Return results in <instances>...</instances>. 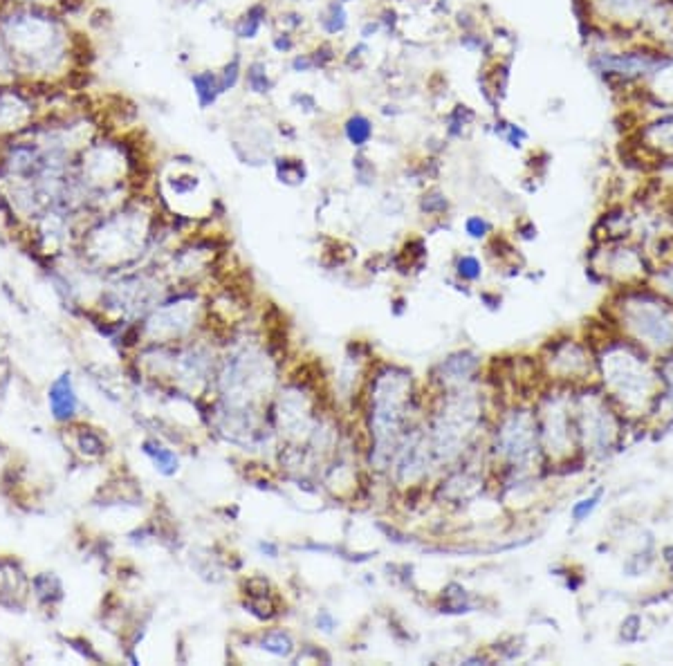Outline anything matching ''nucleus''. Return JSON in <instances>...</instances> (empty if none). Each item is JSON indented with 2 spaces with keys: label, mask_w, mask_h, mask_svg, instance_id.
I'll return each instance as SVG.
<instances>
[{
  "label": "nucleus",
  "mask_w": 673,
  "mask_h": 666,
  "mask_svg": "<svg viewBox=\"0 0 673 666\" xmlns=\"http://www.w3.org/2000/svg\"><path fill=\"white\" fill-rule=\"evenodd\" d=\"M411 397V377L397 368L377 374L370 393V433L375 442V460L379 467L393 457L400 442V429L406 420V404Z\"/></svg>",
  "instance_id": "nucleus-1"
},
{
  "label": "nucleus",
  "mask_w": 673,
  "mask_h": 666,
  "mask_svg": "<svg viewBox=\"0 0 673 666\" xmlns=\"http://www.w3.org/2000/svg\"><path fill=\"white\" fill-rule=\"evenodd\" d=\"M43 117V88L32 83L0 86V144L23 135Z\"/></svg>",
  "instance_id": "nucleus-2"
},
{
  "label": "nucleus",
  "mask_w": 673,
  "mask_h": 666,
  "mask_svg": "<svg viewBox=\"0 0 673 666\" xmlns=\"http://www.w3.org/2000/svg\"><path fill=\"white\" fill-rule=\"evenodd\" d=\"M624 316L628 328L639 339H646L658 348L673 344V312L662 301H655L651 296L630 298Z\"/></svg>",
  "instance_id": "nucleus-3"
},
{
  "label": "nucleus",
  "mask_w": 673,
  "mask_h": 666,
  "mask_svg": "<svg viewBox=\"0 0 673 666\" xmlns=\"http://www.w3.org/2000/svg\"><path fill=\"white\" fill-rule=\"evenodd\" d=\"M476 424V411L464 402H451L445 411H440L434 427V453L440 460H451L464 444Z\"/></svg>",
  "instance_id": "nucleus-4"
},
{
  "label": "nucleus",
  "mask_w": 673,
  "mask_h": 666,
  "mask_svg": "<svg viewBox=\"0 0 673 666\" xmlns=\"http://www.w3.org/2000/svg\"><path fill=\"white\" fill-rule=\"evenodd\" d=\"M532 444H534V427L530 415H512L501 429V451L512 462H523L532 455Z\"/></svg>",
  "instance_id": "nucleus-5"
},
{
  "label": "nucleus",
  "mask_w": 673,
  "mask_h": 666,
  "mask_svg": "<svg viewBox=\"0 0 673 666\" xmlns=\"http://www.w3.org/2000/svg\"><path fill=\"white\" fill-rule=\"evenodd\" d=\"M609 379L611 384L619 390L622 395H628V393H644L646 390V374L642 370L633 357L628 355H613L609 357Z\"/></svg>",
  "instance_id": "nucleus-6"
},
{
  "label": "nucleus",
  "mask_w": 673,
  "mask_h": 666,
  "mask_svg": "<svg viewBox=\"0 0 673 666\" xmlns=\"http://www.w3.org/2000/svg\"><path fill=\"white\" fill-rule=\"evenodd\" d=\"M47 402H49V411H52L54 420L68 422L77 415L79 399H77V393H74L70 372H63L61 377H56L52 381V386L47 390Z\"/></svg>",
  "instance_id": "nucleus-7"
},
{
  "label": "nucleus",
  "mask_w": 673,
  "mask_h": 666,
  "mask_svg": "<svg viewBox=\"0 0 673 666\" xmlns=\"http://www.w3.org/2000/svg\"><path fill=\"white\" fill-rule=\"evenodd\" d=\"M425 464H427V453L425 444L420 442H409V447L400 451L397 455V476L404 478V482H413L425 476Z\"/></svg>",
  "instance_id": "nucleus-8"
},
{
  "label": "nucleus",
  "mask_w": 673,
  "mask_h": 666,
  "mask_svg": "<svg viewBox=\"0 0 673 666\" xmlns=\"http://www.w3.org/2000/svg\"><path fill=\"white\" fill-rule=\"evenodd\" d=\"M142 449H144V453L153 460L155 469L160 471V473H164V476H173V473L178 471V467H180L178 455L173 453L171 449L162 447L160 442H157V440H144Z\"/></svg>",
  "instance_id": "nucleus-9"
},
{
  "label": "nucleus",
  "mask_w": 673,
  "mask_h": 666,
  "mask_svg": "<svg viewBox=\"0 0 673 666\" xmlns=\"http://www.w3.org/2000/svg\"><path fill=\"white\" fill-rule=\"evenodd\" d=\"M476 370V357L471 355H456V357H449V359L442 364V374H445V381L447 384H460V381L469 379V374Z\"/></svg>",
  "instance_id": "nucleus-10"
},
{
  "label": "nucleus",
  "mask_w": 673,
  "mask_h": 666,
  "mask_svg": "<svg viewBox=\"0 0 673 666\" xmlns=\"http://www.w3.org/2000/svg\"><path fill=\"white\" fill-rule=\"evenodd\" d=\"M74 447L83 457H102L106 453V442L95 429H79L74 438Z\"/></svg>",
  "instance_id": "nucleus-11"
},
{
  "label": "nucleus",
  "mask_w": 673,
  "mask_h": 666,
  "mask_svg": "<svg viewBox=\"0 0 673 666\" xmlns=\"http://www.w3.org/2000/svg\"><path fill=\"white\" fill-rule=\"evenodd\" d=\"M261 648L274 657H290L294 653V639L285 630H268L261 639Z\"/></svg>",
  "instance_id": "nucleus-12"
},
{
  "label": "nucleus",
  "mask_w": 673,
  "mask_h": 666,
  "mask_svg": "<svg viewBox=\"0 0 673 666\" xmlns=\"http://www.w3.org/2000/svg\"><path fill=\"white\" fill-rule=\"evenodd\" d=\"M34 593L40 602L45 604H52V602H59L63 597V588H61V581L54 577V574H38L34 579Z\"/></svg>",
  "instance_id": "nucleus-13"
},
{
  "label": "nucleus",
  "mask_w": 673,
  "mask_h": 666,
  "mask_svg": "<svg viewBox=\"0 0 673 666\" xmlns=\"http://www.w3.org/2000/svg\"><path fill=\"white\" fill-rule=\"evenodd\" d=\"M602 494H604V491L600 489V491H595V494H593L591 498H581L579 503L572 505V510H570L572 519H575L577 523L586 521L588 516H591V514L597 510V505H600V501H602Z\"/></svg>",
  "instance_id": "nucleus-14"
},
{
  "label": "nucleus",
  "mask_w": 673,
  "mask_h": 666,
  "mask_svg": "<svg viewBox=\"0 0 673 666\" xmlns=\"http://www.w3.org/2000/svg\"><path fill=\"white\" fill-rule=\"evenodd\" d=\"M456 272L462 281H478L480 274H483V267H480L478 258L473 256H460L458 258V265H456Z\"/></svg>",
  "instance_id": "nucleus-15"
},
{
  "label": "nucleus",
  "mask_w": 673,
  "mask_h": 666,
  "mask_svg": "<svg viewBox=\"0 0 673 666\" xmlns=\"http://www.w3.org/2000/svg\"><path fill=\"white\" fill-rule=\"evenodd\" d=\"M464 229H467V234L471 238H483L489 231V222L485 218H480V215H471V218L464 222Z\"/></svg>",
  "instance_id": "nucleus-16"
},
{
  "label": "nucleus",
  "mask_w": 673,
  "mask_h": 666,
  "mask_svg": "<svg viewBox=\"0 0 673 666\" xmlns=\"http://www.w3.org/2000/svg\"><path fill=\"white\" fill-rule=\"evenodd\" d=\"M664 381H667V386H669L667 395H669V399H673V364L664 366Z\"/></svg>",
  "instance_id": "nucleus-17"
},
{
  "label": "nucleus",
  "mask_w": 673,
  "mask_h": 666,
  "mask_svg": "<svg viewBox=\"0 0 673 666\" xmlns=\"http://www.w3.org/2000/svg\"><path fill=\"white\" fill-rule=\"evenodd\" d=\"M317 623H319V626H323V630H332V626H335V621H332V617L326 610H323L317 617Z\"/></svg>",
  "instance_id": "nucleus-18"
},
{
  "label": "nucleus",
  "mask_w": 673,
  "mask_h": 666,
  "mask_svg": "<svg viewBox=\"0 0 673 666\" xmlns=\"http://www.w3.org/2000/svg\"><path fill=\"white\" fill-rule=\"evenodd\" d=\"M664 556H667V563L671 565V570H673V547H667V549H664Z\"/></svg>",
  "instance_id": "nucleus-19"
}]
</instances>
